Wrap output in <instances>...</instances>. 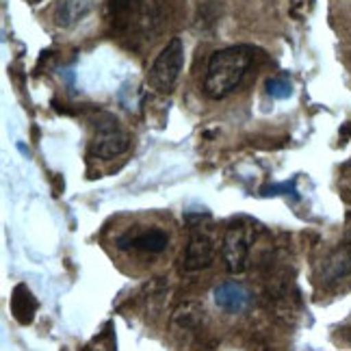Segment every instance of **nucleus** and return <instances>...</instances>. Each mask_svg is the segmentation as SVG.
<instances>
[{
    "instance_id": "nucleus-1",
    "label": "nucleus",
    "mask_w": 351,
    "mask_h": 351,
    "mask_svg": "<svg viewBox=\"0 0 351 351\" xmlns=\"http://www.w3.org/2000/svg\"><path fill=\"white\" fill-rule=\"evenodd\" d=\"M254 61V48L250 46H228L213 52L206 76H204V93L210 100H223L243 83L250 65Z\"/></svg>"
},
{
    "instance_id": "nucleus-2",
    "label": "nucleus",
    "mask_w": 351,
    "mask_h": 351,
    "mask_svg": "<svg viewBox=\"0 0 351 351\" xmlns=\"http://www.w3.org/2000/svg\"><path fill=\"white\" fill-rule=\"evenodd\" d=\"M184 67V44L180 37H171L169 42L163 46V50L158 52L154 63L150 65V72H147V83L156 93H167L173 91L176 83H178V76Z\"/></svg>"
},
{
    "instance_id": "nucleus-3",
    "label": "nucleus",
    "mask_w": 351,
    "mask_h": 351,
    "mask_svg": "<svg viewBox=\"0 0 351 351\" xmlns=\"http://www.w3.org/2000/svg\"><path fill=\"white\" fill-rule=\"evenodd\" d=\"M189 221V243L182 252L180 265L184 271H202L213 265L215 261V239L208 232V228L202 226V215H199V223H195L193 215L186 217Z\"/></svg>"
},
{
    "instance_id": "nucleus-4",
    "label": "nucleus",
    "mask_w": 351,
    "mask_h": 351,
    "mask_svg": "<svg viewBox=\"0 0 351 351\" xmlns=\"http://www.w3.org/2000/svg\"><path fill=\"white\" fill-rule=\"evenodd\" d=\"M128 147H130V134L119 126L117 119L106 117L96 126V132H93V139L89 143V152L91 156L109 160L124 154Z\"/></svg>"
},
{
    "instance_id": "nucleus-5",
    "label": "nucleus",
    "mask_w": 351,
    "mask_h": 351,
    "mask_svg": "<svg viewBox=\"0 0 351 351\" xmlns=\"http://www.w3.org/2000/svg\"><path fill=\"white\" fill-rule=\"evenodd\" d=\"M250 230L245 226H230L223 232V241H221V258L223 265L230 274H243L247 267V258H250Z\"/></svg>"
},
{
    "instance_id": "nucleus-6",
    "label": "nucleus",
    "mask_w": 351,
    "mask_h": 351,
    "mask_svg": "<svg viewBox=\"0 0 351 351\" xmlns=\"http://www.w3.org/2000/svg\"><path fill=\"white\" fill-rule=\"evenodd\" d=\"M169 243V234L160 228H132L117 237L119 250H141L150 254H160Z\"/></svg>"
},
{
    "instance_id": "nucleus-7",
    "label": "nucleus",
    "mask_w": 351,
    "mask_h": 351,
    "mask_svg": "<svg viewBox=\"0 0 351 351\" xmlns=\"http://www.w3.org/2000/svg\"><path fill=\"white\" fill-rule=\"evenodd\" d=\"M213 300L223 313L241 315L252 306V293L247 291L245 285H241L237 280H230V282H223V285H219L213 291Z\"/></svg>"
},
{
    "instance_id": "nucleus-8",
    "label": "nucleus",
    "mask_w": 351,
    "mask_h": 351,
    "mask_svg": "<svg viewBox=\"0 0 351 351\" xmlns=\"http://www.w3.org/2000/svg\"><path fill=\"white\" fill-rule=\"evenodd\" d=\"M9 308H11L13 319H16L20 326H31L39 310V304L35 300V295L31 293V289L20 282V285H16V289L11 291Z\"/></svg>"
},
{
    "instance_id": "nucleus-9",
    "label": "nucleus",
    "mask_w": 351,
    "mask_h": 351,
    "mask_svg": "<svg viewBox=\"0 0 351 351\" xmlns=\"http://www.w3.org/2000/svg\"><path fill=\"white\" fill-rule=\"evenodd\" d=\"M93 0H59L55 7V24L59 29H72L89 16Z\"/></svg>"
},
{
    "instance_id": "nucleus-10",
    "label": "nucleus",
    "mask_w": 351,
    "mask_h": 351,
    "mask_svg": "<svg viewBox=\"0 0 351 351\" xmlns=\"http://www.w3.org/2000/svg\"><path fill=\"white\" fill-rule=\"evenodd\" d=\"M347 274H351V252L347 247L334 250L321 265V282L326 285L345 278Z\"/></svg>"
},
{
    "instance_id": "nucleus-11",
    "label": "nucleus",
    "mask_w": 351,
    "mask_h": 351,
    "mask_svg": "<svg viewBox=\"0 0 351 351\" xmlns=\"http://www.w3.org/2000/svg\"><path fill=\"white\" fill-rule=\"evenodd\" d=\"M267 93L271 98L276 100H287L293 96V85H291V80L285 78V76H271V78H267Z\"/></svg>"
},
{
    "instance_id": "nucleus-12",
    "label": "nucleus",
    "mask_w": 351,
    "mask_h": 351,
    "mask_svg": "<svg viewBox=\"0 0 351 351\" xmlns=\"http://www.w3.org/2000/svg\"><path fill=\"white\" fill-rule=\"evenodd\" d=\"M139 0H111V11H113V22L124 24L130 13L137 9Z\"/></svg>"
},
{
    "instance_id": "nucleus-13",
    "label": "nucleus",
    "mask_w": 351,
    "mask_h": 351,
    "mask_svg": "<svg viewBox=\"0 0 351 351\" xmlns=\"http://www.w3.org/2000/svg\"><path fill=\"white\" fill-rule=\"evenodd\" d=\"M347 239H349V243H351V213L347 215Z\"/></svg>"
}]
</instances>
